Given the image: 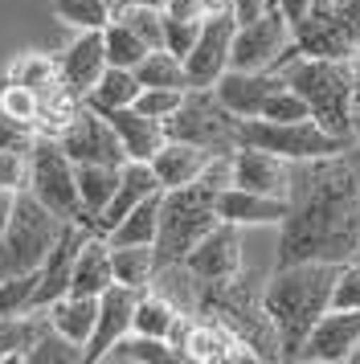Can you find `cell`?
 Returning <instances> with one entry per match:
<instances>
[{
    "mask_svg": "<svg viewBox=\"0 0 360 364\" xmlns=\"http://www.w3.org/2000/svg\"><path fill=\"white\" fill-rule=\"evenodd\" d=\"M356 262L360 258V156L295 164L291 213L278 221V262Z\"/></svg>",
    "mask_w": 360,
    "mask_h": 364,
    "instance_id": "obj_1",
    "label": "cell"
},
{
    "mask_svg": "<svg viewBox=\"0 0 360 364\" xmlns=\"http://www.w3.org/2000/svg\"><path fill=\"white\" fill-rule=\"evenodd\" d=\"M340 262H287L275 266V274L262 282V299L270 323L278 331V348L282 360H295L299 348L307 340V331L315 328V319L332 307L336 282H340Z\"/></svg>",
    "mask_w": 360,
    "mask_h": 364,
    "instance_id": "obj_2",
    "label": "cell"
},
{
    "mask_svg": "<svg viewBox=\"0 0 360 364\" xmlns=\"http://www.w3.org/2000/svg\"><path fill=\"white\" fill-rule=\"evenodd\" d=\"M196 315H213L226 328H233L245 344L258 352L262 360H282L278 348V331L270 323L266 299H262V282L233 274V279H217V282H201L196 295Z\"/></svg>",
    "mask_w": 360,
    "mask_h": 364,
    "instance_id": "obj_3",
    "label": "cell"
},
{
    "mask_svg": "<svg viewBox=\"0 0 360 364\" xmlns=\"http://www.w3.org/2000/svg\"><path fill=\"white\" fill-rule=\"evenodd\" d=\"M287 86L307 102L311 119L336 135H352V62H332V58H307L295 53L287 66L278 70Z\"/></svg>",
    "mask_w": 360,
    "mask_h": 364,
    "instance_id": "obj_4",
    "label": "cell"
},
{
    "mask_svg": "<svg viewBox=\"0 0 360 364\" xmlns=\"http://www.w3.org/2000/svg\"><path fill=\"white\" fill-rule=\"evenodd\" d=\"M62 230H65V221L58 213H49L29 188L16 193L13 217H9V225L0 233V279L37 270V266L46 262L49 250L58 246Z\"/></svg>",
    "mask_w": 360,
    "mask_h": 364,
    "instance_id": "obj_5",
    "label": "cell"
},
{
    "mask_svg": "<svg viewBox=\"0 0 360 364\" xmlns=\"http://www.w3.org/2000/svg\"><path fill=\"white\" fill-rule=\"evenodd\" d=\"M217 197L205 193L201 184H184V188H164L160 200V230H156V262L172 266L184 262L189 250L217 225Z\"/></svg>",
    "mask_w": 360,
    "mask_h": 364,
    "instance_id": "obj_6",
    "label": "cell"
},
{
    "mask_svg": "<svg viewBox=\"0 0 360 364\" xmlns=\"http://www.w3.org/2000/svg\"><path fill=\"white\" fill-rule=\"evenodd\" d=\"M168 139H184L205 151H238L242 148V119L217 99L213 86H189L184 102L164 119Z\"/></svg>",
    "mask_w": 360,
    "mask_h": 364,
    "instance_id": "obj_7",
    "label": "cell"
},
{
    "mask_svg": "<svg viewBox=\"0 0 360 364\" xmlns=\"http://www.w3.org/2000/svg\"><path fill=\"white\" fill-rule=\"evenodd\" d=\"M242 144L275 151V156L291 160V164H303V160L340 156V151H348L356 139L327 132L315 119H291V123H278V119H242Z\"/></svg>",
    "mask_w": 360,
    "mask_h": 364,
    "instance_id": "obj_8",
    "label": "cell"
},
{
    "mask_svg": "<svg viewBox=\"0 0 360 364\" xmlns=\"http://www.w3.org/2000/svg\"><path fill=\"white\" fill-rule=\"evenodd\" d=\"M29 193L49 213H58L62 221H86V209H82V197H78V168L74 160L65 156V148L49 135H37L33 144V181H29ZM95 230V225H90Z\"/></svg>",
    "mask_w": 360,
    "mask_h": 364,
    "instance_id": "obj_9",
    "label": "cell"
},
{
    "mask_svg": "<svg viewBox=\"0 0 360 364\" xmlns=\"http://www.w3.org/2000/svg\"><path fill=\"white\" fill-rule=\"evenodd\" d=\"M291 41L299 53L332 58V62H352L360 53V33L336 9V0H315L307 9V17L291 25Z\"/></svg>",
    "mask_w": 360,
    "mask_h": 364,
    "instance_id": "obj_10",
    "label": "cell"
},
{
    "mask_svg": "<svg viewBox=\"0 0 360 364\" xmlns=\"http://www.w3.org/2000/svg\"><path fill=\"white\" fill-rule=\"evenodd\" d=\"M287 50H291V21L275 4L270 13L238 25L233 50H229V70H278Z\"/></svg>",
    "mask_w": 360,
    "mask_h": 364,
    "instance_id": "obj_11",
    "label": "cell"
},
{
    "mask_svg": "<svg viewBox=\"0 0 360 364\" xmlns=\"http://www.w3.org/2000/svg\"><path fill=\"white\" fill-rule=\"evenodd\" d=\"M58 144L65 148V156L74 164H115V168L127 164V151L119 144L111 119L95 107H86V99H82V111L74 115V123L58 135Z\"/></svg>",
    "mask_w": 360,
    "mask_h": 364,
    "instance_id": "obj_12",
    "label": "cell"
},
{
    "mask_svg": "<svg viewBox=\"0 0 360 364\" xmlns=\"http://www.w3.org/2000/svg\"><path fill=\"white\" fill-rule=\"evenodd\" d=\"M360 344V307H327L307 340L299 348L295 360H315V364H340L348 360Z\"/></svg>",
    "mask_w": 360,
    "mask_h": 364,
    "instance_id": "obj_13",
    "label": "cell"
},
{
    "mask_svg": "<svg viewBox=\"0 0 360 364\" xmlns=\"http://www.w3.org/2000/svg\"><path fill=\"white\" fill-rule=\"evenodd\" d=\"M233 33H238L233 13H217V17L201 21L196 46L184 53V74H189V86H213L221 74H226V70H229V50H233Z\"/></svg>",
    "mask_w": 360,
    "mask_h": 364,
    "instance_id": "obj_14",
    "label": "cell"
},
{
    "mask_svg": "<svg viewBox=\"0 0 360 364\" xmlns=\"http://www.w3.org/2000/svg\"><path fill=\"white\" fill-rule=\"evenodd\" d=\"M184 360H196V364H250V360H262V356L245 344L233 328H226L221 319H213V315H193L189 336H184Z\"/></svg>",
    "mask_w": 360,
    "mask_h": 364,
    "instance_id": "obj_15",
    "label": "cell"
},
{
    "mask_svg": "<svg viewBox=\"0 0 360 364\" xmlns=\"http://www.w3.org/2000/svg\"><path fill=\"white\" fill-rule=\"evenodd\" d=\"M184 266H189L201 282H217V279L242 274V225L217 221V225L189 250Z\"/></svg>",
    "mask_w": 360,
    "mask_h": 364,
    "instance_id": "obj_16",
    "label": "cell"
},
{
    "mask_svg": "<svg viewBox=\"0 0 360 364\" xmlns=\"http://www.w3.org/2000/svg\"><path fill=\"white\" fill-rule=\"evenodd\" d=\"M135 299L139 291H131L123 282H111L102 295H98V319H95V331L82 348V360L86 364H98L107 352H111L115 340H123L135 323Z\"/></svg>",
    "mask_w": 360,
    "mask_h": 364,
    "instance_id": "obj_17",
    "label": "cell"
},
{
    "mask_svg": "<svg viewBox=\"0 0 360 364\" xmlns=\"http://www.w3.org/2000/svg\"><path fill=\"white\" fill-rule=\"evenodd\" d=\"M233 184L242 188H254V193H266V197H287L291 200V188H295V164L282 160L275 151L266 148H242L233 151Z\"/></svg>",
    "mask_w": 360,
    "mask_h": 364,
    "instance_id": "obj_18",
    "label": "cell"
},
{
    "mask_svg": "<svg viewBox=\"0 0 360 364\" xmlns=\"http://www.w3.org/2000/svg\"><path fill=\"white\" fill-rule=\"evenodd\" d=\"M278 86H287V78L278 70H226L213 82V90H217V99L226 102L238 119H258L266 99L275 95Z\"/></svg>",
    "mask_w": 360,
    "mask_h": 364,
    "instance_id": "obj_19",
    "label": "cell"
},
{
    "mask_svg": "<svg viewBox=\"0 0 360 364\" xmlns=\"http://www.w3.org/2000/svg\"><path fill=\"white\" fill-rule=\"evenodd\" d=\"M152 193H160V181H156V172H152V164L147 160H127V164L119 168V184H115V197L107 200V209L98 213L95 221V233H107L123 221V217L139 205L144 197H152Z\"/></svg>",
    "mask_w": 360,
    "mask_h": 364,
    "instance_id": "obj_20",
    "label": "cell"
},
{
    "mask_svg": "<svg viewBox=\"0 0 360 364\" xmlns=\"http://www.w3.org/2000/svg\"><path fill=\"white\" fill-rule=\"evenodd\" d=\"M58 70H62V82L86 99V90L102 78V70H107V46H102V29H82L74 41H70V50L58 58Z\"/></svg>",
    "mask_w": 360,
    "mask_h": 364,
    "instance_id": "obj_21",
    "label": "cell"
},
{
    "mask_svg": "<svg viewBox=\"0 0 360 364\" xmlns=\"http://www.w3.org/2000/svg\"><path fill=\"white\" fill-rule=\"evenodd\" d=\"M287 213H291L287 197H266L242 184H229L226 193H217V217L233 225H278Z\"/></svg>",
    "mask_w": 360,
    "mask_h": 364,
    "instance_id": "obj_22",
    "label": "cell"
},
{
    "mask_svg": "<svg viewBox=\"0 0 360 364\" xmlns=\"http://www.w3.org/2000/svg\"><path fill=\"white\" fill-rule=\"evenodd\" d=\"M102 115L111 119L115 135H119V144L127 151V160H152L156 151L164 148V119H152L144 111H135V107H119V111H102Z\"/></svg>",
    "mask_w": 360,
    "mask_h": 364,
    "instance_id": "obj_23",
    "label": "cell"
},
{
    "mask_svg": "<svg viewBox=\"0 0 360 364\" xmlns=\"http://www.w3.org/2000/svg\"><path fill=\"white\" fill-rule=\"evenodd\" d=\"M115 282V266H111V242L102 233H86V242L78 246L74 270H70V291L74 295H102Z\"/></svg>",
    "mask_w": 360,
    "mask_h": 364,
    "instance_id": "obj_24",
    "label": "cell"
},
{
    "mask_svg": "<svg viewBox=\"0 0 360 364\" xmlns=\"http://www.w3.org/2000/svg\"><path fill=\"white\" fill-rule=\"evenodd\" d=\"M213 151L196 148V144H184V139H164V148L147 160L152 172H156V181L160 188H184V184H193L201 176V168L209 164Z\"/></svg>",
    "mask_w": 360,
    "mask_h": 364,
    "instance_id": "obj_25",
    "label": "cell"
},
{
    "mask_svg": "<svg viewBox=\"0 0 360 364\" xmlns=\"http://www.w3.org/2000/svg\"><path fill=\"white\" fill-rule=\"evenodd\" d=\"M46 315L65 340L86 348L90 331H95V319H98V295H74V291H65L62 299H53L46 307Z\"/></svg>",
    "mask_w": 360,
    "mask_h": 364,
    "instance_id": "obj_26",
    "label": "cell"
},
{
    "mask_svg": "<svg viewBox=\"0 0 360 364\" xmlns=\"http://www.w3.org/2000/svg\"><path fill=\"white\" fill-rule=\"evenodd\" d=\"M78 111H82V95H74L65 82H53L49 90L37 95V119H33V127H37V135L58 139V135L74 123Z\"/></svg>",
    "mask_w": 360,
    "mask_h": 364,
    "instance_id": "obj_27",
    "label": "cell"
},
{
    "mask_svg": "<svg viewBox=\"0 0 360 364\" xmlns=\"http://www.w3.org/2000/svg\"><path fill=\"white\" fill-rule=\"evenodd\" d=\"M160 200H164V188H160V193H152V197H144L111 233H107V242H111V246H156V230H160Z\"/></svg>",
    "mask_w": 360,
    "mask_h": 364,
    "instance_id": "obj_28",
    "label": "cell"
},
{
    "mask_svg": "<svg viewBox=\"0 0 360 364\" xmlns=\"http://www.w3.org/2000/svg\"><path fill=\"white\" fill-rule=\"evenodd\" d=\"M102 360H115V364H172V360H184V352L172 348L168 340H160V336L127 331L123 340H115L111 352H107Z\"/></svg>",
    "mask_w": 360,
    "mask_h": 364,
    "instance_id": "obj_29",
    "label": "cell"
},
{
    "mask_svg": "<svg viewBox=\"0 0 360 364\" xmlns=\"http://www.w3.org/2000/svg\"><path fill=\"white\" fill-rule=\"evenodd\" d=\"M139 90H144V86L135 78V70L107 66L102 78L86 90V107H95V111H119V107H131V102L139 99Z\"/></svg>",
    "mask_w": 360,
    "mask_h": 364,
    "instance_id": "obj_30",
    "label": "cell"
},
{
    "mask_svg": "<svg viewBox=\"0 0 360 364\" xmlns=\"http://www.w3.org/2000/svg\"><path fill=\"white\" fill-rule=\"evenodd\" d=\"M111 266H115V282H123L131 291H147L156 282V246H111Z\"/></svg>",
    "mask_w": 360,
    "mask_h": 364,
    "instance_id": "obj_31",
    "label": "cell"
},
{
    "mask_svg": "<svg viewBox=\"0 0 360 364\" xmlns=\"http://www.w3.org/2000/svg\"><path fill=\"white\" fill-rule=\"evenodd\" d=\"M78 168V197L82 209H86V221L95 225L98 213L107 209V200L115 197V184H119V168L115 164H74Z\"/></svg>",
    "mask_w": 360,
    "mask_h": 364,
    "instance_id": "obj_32",
    "label": "cell"
},
{
    "mask_svg": "<svg viewBox=\"0 0 360 364\" xmlns=\"http://www.w3.org/2000/svg\"><path fill=\"white\" fill-rule=\"evenodd\" d=\"M49 328L46 311L29 315H0V360H25V352L33 348V340Z\"/></svg>",
    "mask_w": 360,
    "mask_h": 364,
    "instance_id": "obj_33",
    "label": "cell"
},
{
    "mask_svg": "<svg viewBox=\"0 0 360 364\" xmlns=\"http://www.w3.org/2000/svg\"><path fill=\"white\" fill-rule=\"evenodd\" d=\"M180 311H184V307H176L164 291L147 287V291H139V299H135V323H131V331L168 340V331H172V323L180 319Z\"/></svg>",
    "mask_w": 360,
    "mask_h": 364,
    "instance_id": "obj_34",
    "label": "cell"
},
{
    "mask_svg": "<svg viewBox=\"0 0 360 364\" xmlns=\"http://www.w3.org/2000/svg\"><path fill=\"white\" fill-rule=\"evenodd\" d=\"M119 13L115 0H53V17L70 29H107Z\"/></svg>",
    "mask_w": 360,
    "mask_h": 364,
    "instance_id": "obj_35",
    "label": "cell"
},
{
    "mask_svg": "<svg viewBox=\"0 0 360 364\" xmlns=\"http://www.w3.org/2000/svg\"><path fill=\"white\" fill-rule=\"evenodd\" d=\"M135 78L139 86H176V90H189V74H184V58H176L172 50H147L144 62L135 66Z\"/></svg>",
    "mask_w": 360,
    "mask_h": 364,
    "instance_id": "obj_36",
    "label": "cell"
},
{
    "mask_svg": "<svg viewBox=\"0 0 360 364\" xmlns=\"http://www.w3.org/2000/svg\"><path fill=\"white\" fill-rule=\"evenodd\" d=\"M102 46H107V66H123V70H135L144 62V53L152 50L144 37L135 33L131 25H123L119 17L102 29Z\"/></svg>",
    "mask_w": 360,
    "mask_h": 364,
    "instance_id": "obj_37",
    "label": "cell"
},
{
    "mask_svg": "<svg viewBox=\"0 0 360 364\" xmlns=\"http://www.w3.org/2000/svg\"><path fill=\"white\" fill-rule=\"evenodd\" d=\"M4 78H13V82L29 86L33 95H41L53 82H62V70H58V58H49V53H21Z\"/></svg>",
    "mask_w": 360,
    "mask_h": 364,
    "instance_id": "obj_38",
    "label": "cell"
},
{
    "mask_svg": "<svg viewBox=\"0 0 360 364\" xmlns=\"http://www.w3.org/2000/svg\"><path fill=\"white\" fill-rule=\"evenodd\" d=\"M25 360H29V364H78L82 360V348L74 344V340H65L62 331L49 323V328L33 340V348L25 352Z\"/></svg>",
    "mask_w": 360,
    "mask_h": 364,
    "instance_id": "obj_39",
    "label": "cell"
},
{
    "mask_svg": "<svg viewBox=\"0 0 360 364\" xmlns=\"http://www.w3.org/2000/svg\"><path fill=\"white\" fill-rule=\"evenodd\" d=\"M115 17L123 21V25H131L152 50L164 46V4H119Z\"/></svg>",
    "mask_w": 360,
    "mask_h": 364,
    "instance_id": "obj_40",
    "label": "cell"
},
{
    "mask_svg": "<svg viewBox=\"0 0 360 364\" xmlns=\"http://www.w3.org/2000/svg\"><path fill=\"white\" fill-rule=\"evenodd\" d=\"M37 295V270L0 279V315H29Z\"/></svg>",
    "mask_w": 360,
    "mask_h": 364,
    "instance_id": "obj_41",
    "label": "cell"
},
{
    "mask_svg": "<svg viewBox=\"0 0 360 364\" xmlns=\"http://www.w3.org/2000/svg\"><path fill=\"white\" fill-rule=\"evenodd\" d=\"M33 181V148H4L0 151V188L9 193H25Z\"/></svg>",
    "mask_w": 360,
    "mask_h": 364,
    "instance_id": "obj_42",
    "label": "cell"
},
{
    "mask_svg": "<svg viewBox=\"0 0 360 364\" xmlns=\"http://www.w3.org/2000/svg\"><path fill=\"white\" fill-rule=\"evenodd\" d=\"M180 102H184V90H176V86H144L139 99L131 102V107L144 111V115H152V119H168Z\"/></svg>",
    "mask_w": 360,
    "mask_h": 364,
    "instance_id": "obj_43",
    "label": "cell"
},
{
    "mask_svg": "<svg viewBox=\"0 0 360 364\" xmlns=\"http://www.w3.org/2000/svg\"><path fill=\"white\" fill-rule=\"evenodd\" d=\"M0 111L33 123V119H37V95H33L29 86L13 82V78H0Z\"/></svg>",
    "mask_w": 360,
    "mask_h": 364,
    "instance_id": "obj_44",
    "label": "cell"
},
{
    "mask_svg": "<svg viewBox=\"0 0 360 364\" xmlns=\"http://www.w3.org/2000/svg\"><path fill=\"white\" fill-rule=\"evenodd\" d=\"M258 119H278V123H291V119H311V111H307V102L299 99L291 86H278L275 95L266 99V107H262Z\"/></svg>",
    "mask_w": 360,
    "mask_h": 364,
    "instance_id": "obj_45",
    "label": "cell"
},
{
    "mask_svg": "<svg viewBox=\"0 0 360 364\" xmlns=\"http://www.w3.org/2000/svg\"><path fill=\"white\" fill-rule=\"evenodd\" d=\"M196 33H201V21H184V17L164 13V50H172L176 58H184L196 46Z\"/></svg>",
    "mask_w": 360,
    "mask_h": 364,
    "instance_id": "obj_46",
    "label": "cell"
},
{
    "mask_svg": "<svg viewBox=\"0 0 360 364\" xmlns=\"http://www.w3.org/2000/svg\"><path fill=\"white\" fill-rule=\"evenodd\" d=\"M164 13L184 21H209L217 13H229V0H164Z\"/></svg>",
    "mask_w": 360,
    "mask_h": 364,
    "instance_id": "obj_47",
    "label": "cell"
},
{
    "mask_svg": "<svg viewBox=\"0 0 360 364\" xmlns=\"http://www.w3.org/2000/svg\"><path fill=\"white\" fill-rule=\"evenodd\" d=\"M33 144H37V127L25 123V119H13V115L0 111V151L4 148H25L29 151Z\"/></svg>",
    "mask_w": 360,
    "mask_h": 364,
    "instance_id": "obj_48",
    "label": "cell"
},
{
    "mask_svg": "<svg viewBox=\"0 0 360 364\" xmlns=\"http://www.w3.org/2000/svg\"><path fill=\"white\" fill-rule=\"evenodd\" d=\"M332 307H360V258L340 270V282H336Z\"/></svg>",
    "mask_w": 360,
    "mask_h": 364,
    "instance_id": "obj_49",
    "label": "cell"
},
{
    "mask_svg": "<svg viewBox=\"0 0 360 364\" xmlns=\"http://www.w3.org/2000/svg\"><path fill=\"white\" fill-rule=\"evenodd\" d=\"M275 4H278V0H229V13H233V21H238V25H245V21L270 13Z\"/></svg>",
    "mask_w": 360,
    "mask_h": 364,
    "instance_id": "obj_50",
    "label": "cell"
},
{
    "mask_svg": "<svg viewBox=\"0 0 360 364\" xmlns=\"http://www.w3.org/2000/svg\"><path fill=\"white\" fill-rule=\"evenodd\" d=\"M352 135L360 139V53L352 58Z\"/></svg>",
    "mask_w": 360,
    "mask_h": 364,
    "instance_id": "obj_51",
    "label": "cell"
},
{
    "mask_svg": "<svg viewBox=\"0 0 360 364\" xmlns=\"http://www.w3.org/2000/svg\"><path fill=\"white\" fill-rule=\"evenodd\" d=\"M311 4H315V0H278L282 17L291 21V25H295V21H303V17H307V9H311Z\"/></svg>",
    "mask_w": 360,
    "mask_h": 364,
    "instance_id": "obj_52",
    "label": "cell"
},
{
    "mask_svg": "<svg viewBox=\"0 0 360 364\" xmlns=\"http://www.w3.org/2000/svg\"><path fill=\"white\" fill-rule=\"evenodd\" d=\"M336 9H340L344 17L352 21V29L360 33V0H336Z\"/></svg>",
    "mask_w": 360,
    "mask_h": 364,
    "instance_id": "obj_53",
    "label": "cell"
},
{
    "mask_svg": "<svg viewBox=\"0 0 360 364\" xmlns=\"http://www.w3.org/2000/svg\"><path fill=\"white\" fill-rule=\"evenodd\" d=\"M13 200H16V193H9V188H0V233H4V225H9V217H13Z\"/></svg>",
    "mask_w": 360,
    "mask_h": 364,
    "instance_id": "obj_54",
    "label": "cell"
},
{
    "mask_svg": "<svg viewBox=\"0 0 360 364\" xmlns=\"http://www.w3.org/2000/svg\"><path fill=\"white\" fill-rule=\"evenodd\" d=\"M115 4H164V0H115Z\"/></svg>",
    "mask_w": 360,
    "mask_h": 364,
    "instance_id": "obj_55",
    "label": "cell"
},
{
    "mask_svg": "<svg viewBox=\"0 0 360 364\" xmlns=\"http://www.w3.org/2000/svg\"><path fill=\"white\" fill-rule=\"evenodd\" d=\"M348 360H352V364H360V344H356V352H352V356H348Z\"/></svg>",
    "mask_w": 360,
    "mask_h": 364,
    "instance_id": "obj_56",
    "label": "cell"
},
{
    "mask_svg": "<svg viewBox=\"0 0 360 364\" xmlns=\"http://www.w3.org/2000/svg\"><path fill=\"white\" fill-rule=\"evenodd\" d=\"M352 151H356V156H360V139H356V144H352Z\"/></svg>",
    "mask_w": 360,
    "mask_h": 364,
    "instance_id": "obj_57",
    "label": "cell"
}]
</instances>
